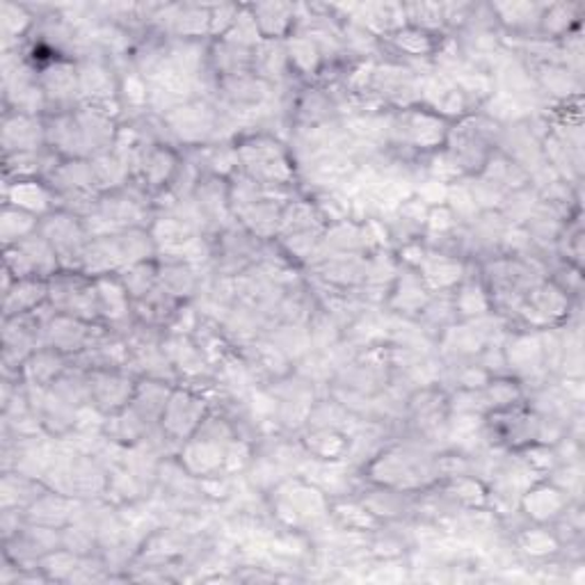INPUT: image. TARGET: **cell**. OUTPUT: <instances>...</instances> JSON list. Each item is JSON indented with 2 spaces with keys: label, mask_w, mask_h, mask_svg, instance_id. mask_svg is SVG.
I'll list each match as a JSON object with an SVG mask.
<instances>
[{
  "label": "cell",
  "mask_w": 585,
  "mask_h": 585,
  "mask_svg": "<svg viewBox=\"0 0 585 585\" xmlns=\"http://www.w3.org/2000/svg\"><path fill=\"white\" fill-rule=\"evenodd\" d=\"M238 172L254 179L263 188H282V185H300L298 168L292 161L288 145L273 133L252 130L236 142Z\"/></svg>",
  "instance_id": "obj_1"
},
{
  "label": "cell",
  "mask_w": 585,
  "mask_h": 585,
  "mask_svg": "<svg viewBox=\"0 0 585 585\" xmlns=\"http://www.w3.org/2000/svg\"><path fill=\"white\" fill-rule=\"evenodd\" d=\"M165 126L179 149H197L216 142L218 136V108L213 101L193 99L168 113Z\"/></svg>",
  "instance_id": "obj_2"
},
{
  "label": "cell",
  "mask_w": 585,
  "mask_h": 585,
  "mask_svg": "<svg viewBox=\"0 0 585 585\" xmlns=\"http://www.w3.org/2000/svg\"><path fill=\"white\" fill-rule=\"evenodd\" d=\"M48 307L56 313L81 318L88 323H101L94 279L83 273L60 271L58 275H53L48 279Z\"/></svg>",
  "instance_id": "obj_3"
},
{
  "label": "cell",
  "mask_w": 585,
  "mask_h": 585,
  "mask_svg": "<svg viewBox=\"0 0 585 585\" xmlns=\"http://www.w3.org/2000/svg\"><path fill=\"white\" fill-rule=\"evenodd\" d=\"M42 236L56 250L62 271H76L81 268L83 252L90 243V233L78 216H71L67 210L56 208L48 216L42 218L39 225Z\"/></svg>",
  "instance_id": "obj_4"
},
{
  "label": "cell",
  "mask_w": 585,
  "mask_h": 585,
  "mask_svg": "<svg viewBox=\"0 0 585 585\" xmlns=\"http://www.w3.org/2000/svg\"><path fill=\"white\" fill-rule=\"evenodd\" d=\"M3 271L10 273L14 279H50L62 271V265L56 250H53V245L42 236V231H37L28 238H23L16 245L3 248Z\"/></svg>",
  "instance_id": "obj_5"
},
{
  "label": "cell",
  "mask_w": 585,
  "mask_h": 585,
  "mask_svg": "<svg viewBox=\"0 0 585 585\" xmlns=\"http://www.w3.org/2000/svg\"><path fill=\"white\" fill-rule=\"evenodd\" d=\"M208 412H210V403L204 393L191 387L176 385L172 389L170 403L163 412L161 428L170 439H174L176 444H183L197 433V428Z\"/></svg>",
  "instance_id": "obj_6"
},
{
  "label": "cell",
  "mask_w": 585,
  "mask_h": 585,
  "mask_svg": "<svg viewBox=\"0 0 585 585\" xmlns=\"http://www.w3.org/2000/svg\"><path fill=\"white\" fill-rule=\"evenodd\" d=\"M37 78L46 96L48 113H71L78 105H83L81 85H78V67L73 60H50L37 67Z\"/></svg>",
  "instance_id": "obj_7"
},
{
  "label": "cell",
  "mask_w": 585,
  "mask_h": 585,
  "mask_svg": "<svg viewBox=\"0 0 585 585\" xmlns=\"http://www.w3.org/2000/svg\"><path fill=\"white\" fill-rule=\"evenodd\" d=\"M138 376L133 370L96 368L90 370V405L105 418L130 405L138 387Z\"/></svg>",
  "instance_id": "obj_8"
},
{
  "label": "cell",
  "mask_w": 585,
  "mask_h": 585,
  "mask_svg": "<svg viewBox=\"0 0 585 585\" xmlns=\"http://www.w3.org/2000/svg\"><path fill=\"white\" fill-rule=\"evenodd\" d=\"M105 325L101 323H88L81 318L65 316V313H53L46 323L44 332V345H50L67 357H76L85 353L90 345L103 334Z\"/></svg>",
  "instance_id": "obj_9"
},
{
  "label": "cell",
  "mask_w": 585,
  "mask_h": 585,
  "mask_svg": "<svg viewBox=\"0 0 585 585\" xmlns=\"http://www.w3.org/2000/svg\"><path fill=\"white\" fill-rule=\"evenodd\" d=\"M574 498L555 483L547 481V478H540L534 485H530L521 498H519V511L530 524H553L558 517H561L567 505Z\"/></svg>",
  "instance_id": "obj_10"
},
{
  "label": "cell",
  "mask_w": 585,
  "mask_h": 585,
  "mask_svg": "<svg viewBox=\"0 0 585 585\" xmlns=\"http://www.w3.org/2000/svg\"><path fill=\"white\" fill-rule=\"evenodd\" d=\"M0 147H3V156L46 149L44 115L3 113V124H0Z\"/></svg>",
  "instance_id": "obj_11"
},
{
  "label": "cell",
  "mask_w": 585,
  "mask_h": 585,
  "mask_svg": "<svg viewBox=\"0 0 585 585\" xmlns=\"http://www.w3.org/2000/svg\"><path fill=\"white\" fill-rule=\"evenodd\" d=\"M433 296V290L425 286L423 277L418 275V271L414 268H405L401 265V271H398V277L391 286V292L387 298L385 309L393 316H401V318H410V321H416L421 316L423 307L428 305Z\"/></svg>",
  "instance_id": "obj_12"
},
{
  "label": "cell",
  "mask_w": 585,
  "mask_h": 585,
  "mask_svg": "<svg viewBox=\"0 0 585 585\" xmlns=\"http://www.w3.org/2000/svg\"><path fill=\"white\" fill-rule=\"evenodd\" d=\"M44 130H46V147L53 153H58L65 161H73V158L90 161L83 130L78 126L73 111L44 115Z\"/></svg>",
  "instance_id": "obj_13"
},
{
  "label": "cell",
  "mask_w": 585,
  "mask_h": 585,
  "mask_svg": "<svg viewBox=\"0 0 585 585\" xmlns=\"http://www.w3.org/2000/svg\"><path fill=\"white\" fill-rule=\"evenodd\" d=\"M179 163H181V149L172 145H151L142 156L138 176L133 181L142 183L156 197L158 193L170 188V183L179 170Z\"/></svg>",
  "instance_id": "obj_14"
},
{
  "label": "cell",
  "mask_w": 585,
  "mask_h": 585,
  "mask_svg": "<svg viewBox=\"0 0 585 585\" xmlns=\"http://www.w3.org/2000/svg\"><path fill=\"white\" fill-rule=\"evenodd\" d=\"M158 284L165 288L172 298L179 302H193L199 296L204 273L197 265L172 259V256H158Z\"/></svg>",
  "instance_id": "obj_15"
},
{
  "label": "cell",
  "mask_w": 585,
  "mask_h": 585,
  "mask_svg": "<svg viewBox=\"0 0 585 585\" xmlns=\"http://www.w3.org/2000/svg\"><path fill=\"white\" fill-rule=\"evenodd\" d=\"M3 204L28 210L37 218H44L58 208L56 193H53L50 185L42 179L3 181Z\"/></svg>",
  "instance_id": "obj_16"
},
{
  "label": "cell",
  "mask_w": 585,
  "mask_h": 585,
  "mask_svg": "<svg viewBox=\"0 0 585 585\" xmlns=\"http://www.w3.org/2000/svg\"><path fill=\"white\" fill-rule=\"evenodd\" d=\"M467 265L469 261L464 259L428 250L416 271L423 277L425 286H428L433 292H441V290H454L464 279Z\"/></svg>",
  "instance_id": "obj_17"
},
{
  "label": "cell",
  "mask_w": 585,
  "mask_h": 585,
  "mask_svg": "<svg viewBox=\"0 0 585 585\" xmlns=\"http://www.w3.org/2000/svg\"><path fill=\"white\" fill-rule=\"evenodd\" d=\"M69 366H71V357H67L65 353L56 348H50V345H42V348H37L21 366V380L25 385L50 389L67 374Z\"/></svg>",
  "instance_id": "obj_18"
},
{
  "label": "cell",
  "mask_w": 585,
  "mask_h": 585,
  "mask_svg": "<svg viewBox=\"0 0 585 585\" xmlns=\"http://www.w3.org/2000/svg\"><path fill=\"white\" fill-rule=\"evenodd\" d=\"M261 39L284 42L296 31L298 3H254L250 5Z\"/></svg>",
  "instance_id": "obj_19"
},
{
  "label": "cell",
  "mask_w": 585,
  "mask_h": 585,
  "mask_svg": "<svg viewBox=\"0 0 585 585\" xmlns=\"http://www.w3.org/2000/svg\"><path fill=\"white\" fill-rule=\"evenodd\" d=\"M252 73L259 76L261 81H265V83L273 85V88H282V85H288L292 81H298V78L292 76V71H290L284 42H268V39H263L254 48Z\"/></svg>",
  "instance_id": "obj_20"
},
{
  "label": "cell",
  "mask_w": 585,
  "mask_h": 585,
  "mask_svg": "<svg viewBox=\"0 0 585 585\" xmlns=\"http://www.w3.org/2000/svg\"><path fill=\"white\" fill-rule=\"evenodd\" d=\"M62 158L53 153L48 147L39 151H23L3 156V181H21V179H42L46 181L53 170L60 165Z\"/></svg>",
  "instance_id": "obj_21"
},
{
  "label": "cell",
  "mask_w": 585,
  "mask_h": 585,
  "mask_svg": "<svg viewBox=\"0 0 585 585\" xmlns=\"http://www.w3.org/2000/svg\"><path fill=\"white\" fill-rule=\"evenodd\" d=\"M48 305V279L25 277L3 288V318L33 313Z\"/></svg>",
  "instance_id": "obj_22"
},
{
  "label": "cell",
  "mask_w": 585,
  "mask_h": 585,
  "mask_svg": "<svg viewBox=\"0 0 585 585\" xmlns=\"http://www.w3.org/2000/svg\"><path fill=\"white\" fill-rule=\"evenodd\" d=\"M48 487L16 471H0V511H28L31 505L46 492Z\"/></svg>",
  "instance_id": "obj_23"
},
{
  "label": "cell",
  "mask_w": 585,
  "mask_h": 585,
  "mask_svg": "<svg viewBox=\"0 0 585 585\" xmlns=\"http://www.w3.org/2000/svg\"><path fill=\"white\" fill-rule=\"evenodd\" d=\"M78 498H71L67 494L46 490L28 511H25V519L31 524L48 526V528H65L73 521Z\"/></svg>",
  "instance_id": "obj_24"
},
{
  "label": "cell",
  "mask_w": 585,
  "mask_h": 585,
  "mask_svg": "<svg viewBox=\"0 0 585 585\" xmlns=\"http://www.w3.org/2000/svg\"><path fill=\"white\" fill-rule=\"evenodd\" d=\"M307 454L318 462H345L351 448V437L336 428H307L300 435Z\"/></svg>",
  "instance_id": "obj_25"
},
{
  "label": "cell",
  "mask_w": 585,
  "mask_h": 585,
  "mask_svg": "<svg viewBox=\"0 0 585 585\" xmlns=\"http://www.w3.org/2000/svg\"><path fill=\"white\" fill-rule=\"evenodd\" d=\"M46 183L56 195L65 193H99L92 163L83 161V158H73V161H60V165L53 170V174L46 179Z\"/></svg>",
  "instance_id": "obj_26"
},
{
  "label": "cell",
  "mask_w": 585,
  "mask_h": 585,
  "mask_svg": "<svg viewBox=\"0 0 585 585\" xmlns=\"http://www.w3.org/2000/svg\"><path fill=\"white\" fill-rule=\"evenodd\" d=\"M172 389H174V385H170V382L140 378L138 387H136V393H133L130 408L136 410L145 421H149L156 428V425H161L163 412H165V408L170 403Z\"/></svg>",
  "instance_id": "obj_27"
},
{
  "label": "cell",
  "mask_w": 585,
  "mask_h": 585,
  "mask_svg": "<svg viewBox=\"0 0 585 585\" xmlns=\"http://www.w3.org/2000/svg\"><path fill=\"white\" fill-rule=\"evenodd\" d=\"M35 14L28 3H3L0 5V39L3 48L25 44L35 28Z\"/></svg>",
  "instance_id": "obj_28"
},
{
  "label": "cell",
  "mask_w": 585,
  "mask_h": 585,
  "mask_svg": "<svg viewBox=\"0 0 585 585\" xmlns=\"http://www.w3.org/2000/svg\"><path fill=\"white\" fill-rule=\"evenodd\" d=\"M583 16V5H567V3H547L542 19H540V31L538 37L561 42L565 35H570L574 28L581 25Z\"/></svg>",
  "instance_id": "obj_29"
},
{
  "label": "cell",
  "mask_w": 585,
  "mask_h": 585,
  "mask_svg": "<svg viewBox=\"0 0 585 585\" xmlns=\"http://www.w3.org/2000/svg\"><path fill=\"white\" fill-rule=\"evenodd\" d=\"M39 225L42 218L33 216V213L12 204H3V213H0V241H3V248L16 245L23 238L37 233Z\"/></svg>",
  "instance_id": "obj_30"
},
{
  "label": "cell",
  "mask_w": 585,
  "mask_h": 585,
  "mask_svg": "<svg viewBox=\"0 0 585 585\" xmlns=\"http://www.w3.org/2000/svg\"><path fill=\"white\" fill-rule=\"evenodd\" d=\"M117 277L124 284L130 302H140L158 286V261L133 263L128 268L119 271Z\"/></svg>",
  "instance_id": "obj_31"
},
{
  "label": "cell",
  "mask_w": 585,
  "mask_h": 585,
  "mask_svg": "<svg viewBox=\"0 0 585 585\" xmlns=\"http://www.w3.org/2000/svg\"><path fill=\"white\" fill-rule=\"evenodd\" d=\"M92 172L99 193H111L117 188H124V185L130 181L128 168L119 161V158L113 151H105L92 158Z\"/></svg>",
  "instance_id": "obj_32"
},
{
  "label": "cell",
  "mask_w": 585,
  "mask_h": 585,
  "mask_svg": "<svg viewBox=\"0 0 585 585\" xmlns=\"http://www.w3.org/2000/svg\"><path fill=\"white\" fill-rule=\"evenodd\" d=\"M78 565H81V555L71 553L69 549L60 547L56 551H50L48 555L42 558V572L48 576V581H71V576L76 574Z\"/></svg>",
  "instance_id": "obj_33"
},
{
  "label": "cell",
  "mask_w": 585,
  "mask_h": 585,
  "mask_svg": "<svg viewBox=\"0 0 585 585\" xmlns=\"http://www.w3.org/2000/svg\"><path fill=\"white\" fill-rule=\"evenodd\" d=\"M222 39H227L236 46H245V48H256L263 42L250 5H241V12H238L236 23L231 25V31Z\"/></svg>",
  "instance_id": "obj_34"
},
{
  "label": "cell",
  "mask_w": 585,
  "mask_h": 585,
  "mask_svg": "<svg viewBox=\"0 0 585 585\" xmlns=\"http://www.w3.org/2000/svg\"><path fill=\"white\" fill-rule=\"evenodd\" d=\"M460 227V220L456 218V213L450 210L448 204H439V206H431L428 208V218H425V229L423 233H433V236H441L448 233Z\"/></svg>",
  "instance_id": "obj_35"
},
{
  "label": "cell",
  "mask_w": 585,
  "mask_h": 585,
  "mask_svg": "<svg viewBox=\"0 0 585 585\" xmlns=\"http://www.w3.org/2000/svg\"><path fill=\"white\" fill-rule=\"evenodd\" d=\"M241 5H229V3H213L210 5V39H222L231 25L238 19Z\"/></svg>",
  "instance_id": "obj_36"
}]
</instances>
